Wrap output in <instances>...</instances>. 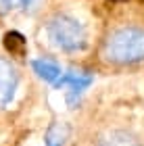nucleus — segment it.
Wrapping results in <instances>:
<instances>
[{
  "mask_svg": "<svg viewBox=\"0 0 144 146\" xmlns=\"http://www.w3.org/2000/svg\"><path fill=\"white\" fill-rule=\"evenodd\" d=\"M15 4H17V0H0V19H2L6 13H11Z\"/></svg>",
  "mask_w": 144,
  "mask_h": 146,
  "instance_id": "obj_6",
  "label": "nucleus"
},
{
  "mask_svg": "<svg viewBox=\"0 0 144 146\" xmlns=\"http://www.w3.org/2000/svg\"><path fill=\"white\" fill-rule=\"evenodd\" d=\"M31 69L38 77H42L44 82H56L58 75H61V67L52 61V58H36V61H31Z\"/></svg>",
  "mask_w": 144,
  "mask_h": 146,
  "instance_id": "obj_5",
  "label": "nucleus"
},
{
  "mask_svg": "<svg viewBox=\"0 0 144 146\" xmlns=\"http://www.w3.org/2000/svg\"><path fill=\"white\" fill-rule=\"evenodd\" d=\"M80 146H144V125L129 113L102 111L86 125Z\"/></svg>",
  "mask_w": 144,
  "mask_h": 146,
  "instance_id": "obj_3",
  "label": "nucleus"
},
{
  "mask_svg": "<svg viewBox=\"0 0 144 146\" xmlns=\"http://www.w3.org/2000/svg\"><path fill=\"white\" fill-rule=\"evenodd\" d=\"M102 17L96 0H48L38 19V42L67 58L92 56Z\"/></svg>",
  "mask_w": 144,
  "mask_h": 146,
  "instance_id": "obj_1",
  "label": "nucleus"
},
{
  "mask_svg": "<svg viewBox=\"0 0 144 146\" xmlns=\"http://www.w3.org/2000/svg\"><path fill=\"white\" fill-rule=\"evenodd\" d=\"M107 4H123V2H140V0H104Z\"/></svg>",
  "mask_w": 144,
  "mask_h": 146,
  "instance_id": "obj_7",
  "label": "nucleus"
},
{
  "mask_svg": "<svg viewBox=\"0 0 144 146\" xmlns=\"http://www.w3.org/2000/svg\"><path fill=\"white\" fill-rule=\"evenodd\" d=\"M96 67L107 71L144 69V2L109 4L94 48Z\"/></svg>",
  "mask_w": 144,
  "mask_h": 146,
  "instance_id": "obj_2",
  "label": "nucleus"
},
{
  "mask_svg": "<svg viewBox=\"0 0 144 146\" xmlns=\"http://www.w3.org/2000/svg\"><path fill=\"white\" fill-rule=\"evenodd\" d=\"M23 88V71L15 63V58L0 54V113L13 107Z\"/></svg>",
  "mask_w": 144,
  "mask_h": 146,
  "instance_id": "obj_4",
  "label": "nucleus"
},
{
  "mask_svg": "<svg viewBox=\"0 0 144 146\" xmlns=\"http://www.w3.org/2000/svg\"><path fill=\"white\" fill-rule=\"evenodd\" d=\"M142 2H144V0H142Z\"/></svg>",
  "mask_w": 144,
  "mask_h": 146,
  "instance_id": "obj_9",
  "label": "nucleus"
},
{
  "mask_svg": "<svg viewBox=\"0 0 144 146\" xmlns=\"http://www.w3.org/2000/svg\"><path fill=\"white\" fill-rule=\"evenodd\" d=\"M31 2H34V0H21V4H23V6H29Z\"/></svg>",
  "mask_w": 144,
  "mask_h": 146,
  "instance_id": "obj_8",
  "label": "nucleus"
}]
</instances>
